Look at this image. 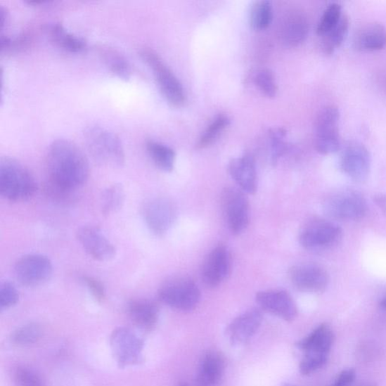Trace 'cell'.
I'll list each match as a JSON object with an SVG mask.
<instances>
[{"mask_svg":"<svg viewBox=\"0 0 386 386\" xmlns=\"http://www.w3.org/2000/svg\"><path fill=\"white\" fill-rule=\"evenodd\" d=\"M78 241L86 253L100 262H110L117 255V248L96 226H84L78 229Z\"/></svg>","mask_w":386,"mask_h":386,"instance_id":"cell-16","label":"cell"},{"mask_svg":"<svg viewBox=\"0 0 386 386\" xmlns=\"http://www.w3.org/2000/svg\"><path fill=\"white\" fill-rule=\"evenodd\" d=\"M356 378V371L347 369L342 371L332 386H351Z\"/></svg>","mask_w":386,"mask_h":386,"instance_id":"cell-40","label":"cell"},{"mask_svg":"<svg viewBox=\"0 0 386 386\" xmlns=\"http://www.w3.org/2000/svg\"><path fill=\"white\" fill-rule=\"evenodd\" d=\"M335 335L327 324H321L309 335L296 343L297 347L305 353L328 354L330 352Z\"/></svg>","mask_w":386,"mask_h":386,"instance_id":"cell-23","label":"cell"},{"mask_svg":"<svg viewBox=\"0 0 386 386\" xmlns=\"http://www.w3.org/2000/svg\"><path fill=\"white\" fill-rule=\"evenodd\" d=\"M229 172L240 190L247 194L257 191V174L255 161L252 155H244L233 160L229 165Z\"/></svg>","mask_w":386,"mask_h":386,"instance_id":"cell-19","label":"cell"},{"mask_svg":"<svg viewBox=\"0 0 386 386\" xmlns=\"http://www.w3.org/2000/svg\"><path fill=\"white\" fill-rule=\"evenodd\" d=\"M349 28V19L347 15L343 14L339 23L322 37L321 47L325 54L333 53L343 43L347 37Z\"/></svg>","mask_w":386,"mask_h":386,"instance_id":"cell-28","label":"cell"},{"mask_svg":"<svg viewBox=\"0 0 386 386\" xmlns=\"http://www.w3.org/2000/svg\"><path fill=\"white\" fill-rule=\"evenodd\" d=\"M142 214L150 231L158 236L168 233L176 219L174 205L165 198H155L146 203Z\"/></svg>","mask_w":386,"mask_h":386,"instance_id":"cell-13","label":"cell"},{"mask_svg":"<svg viewBox=\"0 0 386 386\" xmlns=\"http://www.w3.org/2000/svg\"><path fill=\"white\" fill-rule=\"evenodd\" d=\"M271 161L276 164L285 151V138L286 131L283 129H276L270 131Z\"/></svg>","mask_w":386,"mask_h":386,"instance_id":"cell-36","label":"cell"},{"mask_svg":"<svg viewBox=\"0 0 386 386\" xmlns=\"http://www.w3.org/2000/svg\"><path fill=\"white\" fill-rule=\"evenodd\" d=\"M354 46L362 51L383 49L386 46V28L375 22L362 26L354 35Z\"/></svg>","mask_w":386,"mask_h":386,"instance_id":"cell-22","label":"cell"},{"mask_svg":"<svg viewBox=\"0 0 386 386\" xmlns=\"http://www.w3.org/2000/svg\"><path fill=\"white\" fill-rule=\"evenodd\" d=\"M368 386H375V385H368Z\"/></svg>","mask_w":386,"mask_h":386,"instance_id":"cell-46","label":"cell"},{"mask_svg":"<svg viewBox=\"0 0 386 386\" xmlns=\"http://www.w3.org/2000/svg\"><path fill=\"white\" fill-rule=\"evenodd\" d=\"M140 56L151 69L160 92L167 102L174 108L183 107L186 102L184 87L162 57L155 50L148 47L140 49Z\"/></svg>","mask_w":386,"mask_h":386,"instance_id":"cell-4","label":"cell"},{"mask_svg":"<svg viewBox=\"0 0 386 386\" xmlns=\"http://www.w3.org/2000/svg\"><path fill=\"white\" fill-rule=\"evenodd\" d=\"M263 321L262 310L250 309L237 316L226 329V335L233 345L247 343L258 331Z\"/></svg>","mask_w":386,"mask_h":386,"instance_id":"cell-18","label":"cell"},{"mask_svg":"<svg viewBox=\"0 0 386 386\" xmlns=\"http://www.w3.org/2000/svg\"><path fill=\"white\" fill-rule=\"evenodd\" d=\"M112 356L121 368L134 366L143 359V340L128 328H118L110 339Z\"/></svg>","mask_w":386,"mask_h":386,"instance_id":"cell-6","label":"cell"},{"mask_svg":"<svg viewBox=\"0 0 386 386\" xmlns=\"http://www.w3.org/2000/svg\"><path fill=\"white\" fill-rule=\"evenodd\" d=\"M371 165L370 152L361 143L351 142L342 153L341 169L354 181H366L370 174Z\"/></svg>","mask_w":386,"mask_h":386,"instance_id":"cell-14","label":"cell"},{"mask_svg":"<svg viewBox=\"0 0 386 386\" xmlns=\"http://www.w3.org/2000/svg\"><path fill=\"white\" fill-rule=\"evenodd\" d=\"M380 307L384 308V309H386V297L384 298L381 302H380Z\"/></svg>","mask_w":386,"mask_h":386,"instance_id":"cell-43","label":"cell"},{"mask_svg":"<svg viewBox=\"0 0 386 386\" xmlns=\"http://www.w3.org/2000/svg\"><path fill=\"white\" fill-rule=\"evenodd\" d=\"M14 380L16 386H45L36 371L25 366L15 369Z\"/></svg>","mask_w":386,"mask_h":386,"instance_id":"cell-37","label":"cell"},{"mask_svg":"<svg viewBox=\"0 0 386 386\" xmlns=\"http://www.w3.org/2000/svg\"><path fill=\"white\" fill-rule=\"evenodd\" d=\"M323 210L329 217L336 220L359 221L367 214L368 207L361 195L344 191L328 198Z\"/></svg>","mask_w":386,"mask_h":386,"instance_id":"cell-8","label":"cell"},{"mask_svg":"<svg viewBox=\"0 0 386 386\" xmlns=\"http://www.w3.org/2000/svg\"><path fill=\"white\" fill-rule=\"evenodd\" d=\"M19 293L16 287L10 281H4L0 285V309H8L16 305Z\"/></svg>","mask_w":386,"mask_h":386,"instance_id":"cell-38","label":"cell"},{"mask_svg":"<svg viewBox=\"0 0 386 386\" xmlns=\"http://www.w3.org/2000/svg\"><path fill=\"white\" fill-rule=\"evenodd\" d=\"M47 33L52 43L70 53H80L87 47L86 39L68 32L60 23L49 25Z\"/></svg>","mask_w":386,"mask_h":386,"instance_id":"cell-25","label":"cell"},{"mask_svg":"<svg viewBox=\"0 0 386 386\" xmlns=\"http://www.w3.org/2000/svg\"><path fill=\"white\" fill-rule=\"evenodd\" d=\"M283 386H298V385H292V384L286 383V384H285Z\"/></svg>","mask_w":386,"mask_h":386,"instance_id":"cell-44","label":"cell"},{"mask_svg":"<svg viewBox=\"0 0 386 386\" xmlns=\"http://www.w3.org/2000/svg\"><path fill=\"white\" fill-rule=\"evenodd\" d=\"M375 204L378 205L382 212L386 214V195H380L374 198Z\"/></svg>","mask_w":386,"mask_h":386,"instance_id":"cell-41","label":"cell"},{"mask_svg":"<svg viewBox=\"0 0 386 386\" xmlns=\"http://www.w3.org/2000/svg\"><path fill=\"white\" fill-rule=\"evenodd\" d=\"M342 15V6L340 4H330L321 18L316 30L317 34L323 37L328 34L339 23Z\"/></svg>","mask_w":386,"mask_h":386,"instance_id":"cell-32","label":"cell"},{"mask_svg":"<svg viewBox=\"0 0 386 386\" xmlns=\"http://www.w3.org/2000/svg\"><path fill=\"white\" fill-rule=\"evenodd\" d=\"M8 19V13L6 9L3 6L0 7V25L2 29L6 26Z\"/></svg>","mask_w":386,"mask_h":386,"instance_id":"cell-42","label":"cell"},{"mask_svg":"<svg viewBox=\"0 0 386 386\" xmlns=\"http://www.w3.org/2000/svg\"><path fill=\"white\" fill-rule=\"evenodd\" d=\"M292 285L306 293L321 294L328 287L330 277L327 271L316 264H298L288 271Z\"/></svg>","mask_w":386,"mask_h":386,"instance_id":"cell-12","label":"cell"},{"mask_svg":"<svg viewBox=\"0 0 386 386\" xmlns=\"http://www.w3.org/2000/svg\"><path fill=\"white\" fill-rule=\"evenodd\" d=\"M309 30L307 18L300 13H292L281 26V38L288 46L297 47L307 39Z\"/></svg>","mask_w":386,"mask_h":386,"instance_id":"cell-24","label":"cell"},{"mask_svg":"<svg viewBox=\"0 0 386 386\" xmlns=\"http://www.w3.org/2000/svg\"><path fill=\"white\" fill-rule=\"evenodd\" d=\"M38 186L32 173L18 160L5 156L0 160V193L10 202H25L32 198Z\"/></svg>","mask_w":386,"mask_h":386,"instance_id":"cell-2","label":"cell"},{"mask_svg":"<svg viewBox=\"0 0 386 386\" xmlns=\"http://www.w3.org/2000/svg\"><path fill=\"white\" fill-rule=\"evenodd\" d=\"M255 85L269 98L276 96L278 87L274 72L269 69L258 70L254 76Z\"/></svg>","mask_w":386,"mask_h":386,"instance_id":"cell-34","label":"cell"},{"mask_svg":"<svg viewBox=\"0 0 386 386\" xmlns=\"http://www.w3.org/2000/svg\"><path fill=\"white\" fill-rule=\"evenodd\" d=\"M158 295L163 304L183 311L195 309L201 299L199 287L188 277H174L165 281Z\"/></svg>","mask_w":386,"mask_h":386,"instance_id":"cell-5","label":"cell"},{"mask_svg":"<svg viewBox=\"0 0 386 386\" xmlns=\"http://www.w3.org/2000/svg\"><path fill=\"white\" fill-rule=\"evenodd\" d=\"M98 54L112 75L125 81L131 78L129 62L120 51L110 46H101L98 48Z\"/></svg>","mask_w":386,"mask_h":386,"instance_id":"cell-26","label":"cell"},{"mask_svg":"<svg viewBox=\"0 0 386 386\" xmlns=\"http://www.w3.org/2000/svg\"><path fill=\"white\" fill-rule=\"evenodd\" d=\"M179 386H188V385H186L185 383H183V384H181Z\"/></svg>","mask_w":386,"mask_h":386,"instance_id":"cell-45","label":"cell"},{"mask_svg":"<svg viewBox=\"0 0 386 386\" xmlns=\"http://www.w3.org/2000/svg\"><path fill=\"white\" fill-rule=\"evenodd\" d=\"M256 301L260 309L286 321H293L297 316L295 302L285 290L259 291L256 295Z\"/></svg>","mask_w":386,"mask_h":386,"instance_id":"cell-17","label":"cell"},{"mask_svg":"<svg viewBox=\"0 0 386 386\" xmlns=\"http://www.w3.org/2000/svg\"><path fill=\"white\" fill-rule=\"evenodd\" d=\"M125 200L124 187L119 184H112L104 190L101 195L102 213L105 215L119 212Z\"/></svg>","mask_w":386,"mask_h":386,"instance_id":"cell-29","label":"cell"},{"mask_svg":"<svg viewBox=\"0 0 386 386\" xmlns=\"http://www.w3.org/2000/svg\"><path fill=\"white\" fill-rule=\"evenodd\" d=\"M47 181L63 189L75 192L84 184L89 176V164L86 155L78 146L69 140L52 142L46 159Z\"/></svg>","mask_w":386,"mask_h":386,"instance_id":"cell-1","label":"cell"},{"mask_svg":"<svg viewBox=\"0 0 386 386\" xmlns=\"http://www.w3.org/2000/svg\"><path fill=\"white\" fill-rule=\"evenodd\" d=\"M342 236L341 228L324 220H313L301 229L299 241L307 250H316L335 245Z\"/></svg>","mask_w":386,"mask_h":386,"instance_id":"cell-11","label":"cell"},{"mask_svg":"<svg viewBox=\"0 0 386 386\" xmlns=\"http://www.w3.org/2000/svg\"><path fill=\"white\" fill-rule=\"evenodd\" d=\"M273 6L269 1L255 2L250 13V24L255 30L267 29L273 22Z\"/></svg>","mask_w":386,"mask_h":386,"instance_id":"cell-30","label":"cell"},{"mask_svg":"<svg viewBox=\"0 0 386 386\" xmlns=\"http://www.w3.org/2000/svg\"><path fill=\"white\" fill-rule=\"evenodd\" d=\"M41 336V328L32 323L18 328L13 333L12 341L18 347H29L37 342Z\"/></svg>","mask_w":386,"mask_h":386,"instance_id":"cell-33","label":"cell"},{"mask_svg":"<svg viewBox=\"0 0 386 386\" xmlns=\"http://www.w3.org/2000/svg\"><path fill=\"white\" fill-rule=\"evenodd\" d=\"M226 361L221 352L211 351L202 359L197 382L199 386H221Z\"/></svg>","mask_w":386,"mask_h":386,"instance_id":"cell-21","label":"cell"},{"mask_svg":"<svg viewBox=\"0 0 386 386\" xmlns=\"http://www.w3.org/2000/svg\"><path fill=\"white\" fill-rule=\"evenodd\" d=\"M222 207L228 228L234 235L245 231L250 221V207L245 193L234 187H228L221 197Z\"/></svg>","mask_w":386,"mask_h":386,"instance_id":"cell-9","label":"cell"},{"mask_svg":"<svg viewBox=\"0 0 386 386\" xmlns=\"http://www.w3.org/2000/svg\"><path fill=\"white\" fill-rule=\"evenodd\" d=\"M340 110L336 106H327L319 112L316 122L315 141L319 153L328 155L340 150Z\"/></svg>","mask_w":386,"mask_h":386,"instance_id":"cell-7","label":"cell"},{"mask_svg":"<svg viewBox=\"0 0 386 386\" xmlns=\"http://www.w3.org/2000/svg\"><path fill=\"white\" fill-rule=\"evenodd\" d=\"M53 274L51 259L43 255H28L20 258L15 266V276L26 287L44 285Z\"/></svg>","mask_w":386,"mask_h":386,"instance_id":"cell-10","label":"cell"},{"mask_svg":"<svg viewBox=\"0 0 386 386\" xmlns=\"http://www.w3.org/2000/svg\"><path fill=\"white\" fill-rule=\"evenodd\" d=\"M229 124V119L225 114L219 115L204 131L197 143V148L204 149L210 147L220 136V134L228 127Z\"/></svg>","mask_w":386,"mask_h":386,"instance_id":"cell-31","label":"cell"},{"mask_svg":"<svg viewBox=\"0 0 386 386\" xmlns=\"http://www.w3.org/2000/svg\"><path fill=\"white\" fill-rule=\"evenodd\" d=\"M231 272V254L226 246L218 245L205 258L201 276L207 287L214 288L221 285Z\"/></svg>","mask_w":386,"mask_h":386,"instance_id":"cell-15","label":"cell"},{"mask_svg":"<svg viewBox=\"0 0 386 386\" xmlns=\"http://www.w3.org/2000/svg\"><path fill=\"white\" fill-rule=\"evenodd\" d=\"M127 310L133 324L142 330L151 331L157 325L160 307L153 300L147 299L131 300Z\"/></svg>","mask_w":386,"mask_h":386,"instance_id":"cell-20","label":"cell"},{"mask_svg":"<svg viewBox=\"0 0 386 386\" xmlns=\"http://www.w3.org/2000/svg\"><path fill=\"white\" fill-rule=\"evenodd\" d=\"M146 148H147L150 157L159 169L166 172L173 171L176 154L169 146L149 140L146 143Z\"/></svg>","mask_w":386,"mask_h":386,"instance_id":"cell-27","label":"cell"},{"mask_svg":"<svg viewBox=\"0 0 386 386\" xmlns=\"http://www.w3.org/2000/svg\"><path fill=\"white\" fill-rule=\"evenodd\" d=\"M328 361V354L305 353L300 364V371L305 375L311 374L325 367Z\"/></svg>","mask_w":386,"mask_h":386,"instance_id":"cell-35","label":"cell"},{"mask_svg":"<svg viewBox=\"0 0 386 386\" xmlns=\"http://www.w3.org/2000/svg\"><path fill=\"white\" fill-rule=\"evenodd\" d=\"M86 147L98 162L120 168L125 162L123 144L117 135L98 124H91L84 133Z\"/></svg>","mask_w":386,"mask_h":386,"instance_id":"cell-3","label":"cell"},{"mask_svg":"<svg viewBox=\"0 0 386 386\" xmlns=\"http://www.w3.org/2000/svg\"><path fill=\"white\" fill-rule=\"evenodd\" d=\"M91 295L96 301L101 302L106 298V290L99 280L91 276L83 277Z\"/></svg>","mask_w":386,"mask_h":386,"instance_id":"cell-39","label":"cell"}]
</instances>
